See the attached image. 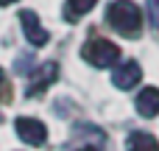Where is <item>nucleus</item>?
I'll return each instance as SVG.
<instances>
[{"instance_id": "nucleus-1", "label": "nucleus", "mask_w": 159, "mask_h": 151, "mask_svg": "<svg viewBox=\"0 0 159 151\" xmlns=\"http://www.w3.org/2000/svg\"><path fill=\"white\" fill-rule=\"evenodd\" d=\"M106 20L123 36H134L143 28V14H140L137 3H131V0H115L109 6V11H106Z\"/></svg>"}, {"instance_id": "nucleus-2", "label": "nucleus", "mask_w": 159, "mask_h": 151, "mask_svg": "<svg viewBox=\"0 0 159 151\" xmlns=\"http://www.w3.org/2000/svg\"><path fill=\"white\" fill-rule=\"evenodd\" d=\"M81 56H84L89 64H95V67H112V64H117V59H120V48H117L115 42H109V39L95 36V39L84 42Z\"/></svg>"}, {"instance_id": "nucleus-3", "label": "nucleus", "mask_w": 159, "mask_h": 151, "mask_svg": "<svg viewBox=\"0 0 159 151\" xmlns=\"http://www.w3.org/2000/svg\"><path fill=\"white\" fill-rule=\"evenodd\" d=\"M17 134H20L25 143H31V146H42V143L48 140V129H45V123H39L36 118H20V120H17Z\"/></svg>"}, {"instance_id": "nucleus-4", "label": "nucleus", "mask_w": 159, "mask_h": 151, "mask_svg": "<svg viewBox=\"0 0 159 151\" xmlns=\"http://www.w3.org/2000/svg\"><path fill=\"white\" fill-rule=\"evenodd\" d=\"M140 78H143V67L137 62H126V64L115 67V73H112V84L117 90H131L134 84H140Z\"/></svg>"}, {"instance_id": "nucleus-5", "label": "nucleus", "mask_w": 159, "mask_h": 151, "mask_svg": "<svg viewBox=\"0 0 159 151\" xmlns=\"http://www.w3.org/2000/svg\"><path fill=\"white\" fill-rule=\"evenodd\" d=\"M20 22H22V31H25V36H28V42L31 45H45L48 42V31L39 25V17H36V11H31V8H25L22 14H20Z\"/></svg>"}, {"instance_id": "nucleus-6", "label": "nucleus", "mask_w": 159, "mask_h": 151, "mask_svg": "<svg viewBox=\"0 0 159 151\" xmlns=\"http://www.w3.org/2000/svg\"><path fill=\"white\" fill-rule=\"evenodd\" d=\"M56 73H59V67H56L53 62H48V64L36 67V73L31 76V84H28V95H36V92L48 90V87L56 81Z\"/></svg>"}, {"instance_id": "nucleus-7", "label": "nucleus", "mask_w": 159, "mask_h": 151, "mask_svg": "<svg viewBox=\"0 0 159 151\" xmlns=\"http://www.w3.org/2000/svg\"><path fill=\"white\" fill-rule=\"evenodd\" d=\"M137 112L143 118H157L159 115V90L157 87H145L137 95Z\"/></svg>"}, {"instance_id": "nucleus-8", "label": "nucleus", "mask_w": 159, "mask_h": 151, "mask_svg": "<svg viewBox=\"0 0 159 151\" xmlns=\"http://www.w3.org/2000/svg\"><path fill=\"white\" fill-rule=\"evenodd\" d=\"M129 151H159V143L154 134H145V132H134L129 134Z\"/></svg>"}, {"instance_id": "nucleus-9", "label": "nucleus", "mask_w": 159, "mask_h": 151, "mask_svg": "<svg viewBox=\"0 0 159 151\" xmlns=\"http://www.w3.org/2000/svg\"><path fill=\"white\" fill-rule=\"evenodd\" d=\"M98 0H67V6H64V20H70V22H78L92 6H95Z\"/></svg>"}, {"instance_id": "nucleus-10", "label": "nucleus", "mask_w": 159, "mask_h": 151, "mask_svg": "<svg viewBox=\"0 0 159 151\" xmlns=\"http://www.w3.org/2000/svg\"><path fill=\"white\" fill-rule=\"evenodd\" d=\"M148 14H151L154 28H159V0H148Z\"/></svg>"}, {"instance_id": "nucleus-11", "label": "nucleus", "mask_w": 159, "mask_h": 151, "mask_svg": "<svg viewBox=\"0 0 159 151\" xmlns=\"http://www.w3.org/2000/svg\"><path fill=\"white\" fill-rule=\"evenodd\" d=\"M3 87H6V73L0 70V90H3Z\"/></svg>"}, {"instance_id": "nucleus-12", "label": "nucleus", "mask_w": 159, "mask_h": 151, "mask_svg": "<svg viewBox=\"0 0 159 151\" xmlns=\"http://www.w3.org/2000/svg\"><path fill=\"white\" fill-rule=\"evenodd\" d=\"M78 151H98L95 146H84V149H78Z\"/></svg>"}, {"instance_id": "nucleus-13", "label": "nucleus", "mask_w": 159, "mask_h": 151, "mask_svg": "<svg viewBox=\"0 0 159 151\" xmlns=\"http://www.w3.org/2000/svg\"><path fill=\"white\" fill-rule=\"evenodd\" d=\"M11 3H17V0H0V6H11Z\"/></svg>"}]
</instances>
